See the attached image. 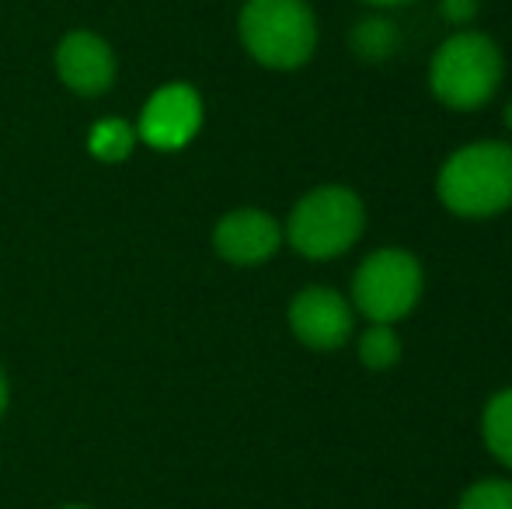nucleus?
<instances>
[{
	"label": "nucleus",
	"mask_w": 512,
	"mask_h": 509,
	"mask_svg": "<svg viewBox=\"0 0 512 509\" xmlns=\"http://www.w3.org/2000/svg\"><path fill=\"white\" fill-rule=\"evenodd\" d=\"M439 203L467 220L495 217L512 206V143L478 140L446 157L436 178Z\"/></svg>",
	"instance_id": "1"
},
{
	"label": "nucleus",
	"mask_w": 512,
	"mask_h": 509,
	"mask_svg": "<svg viewBox=\"0 0 512 509\" xmlns=\"http://www.w3.org/2000/svg\"><path fill=\"white\" fill-rule=\"evenodd\" d=\"M244 49L269 70H297L317 49V18L307 0H248L237 18Z\"/></svg>",
	"instance_id": "2"
},
{
	"label": "nucleus",
	"mask_w": 512,
	"mask_h": 509,
	"mask_svg": "<svg viewBox=\"0 0 512 509\" xmlns=\"http://www.w3.org/2000/svg\"><path fill=\"white\" fill-rule=\"evenodd\" d=\"M502 84V53L481 32H453L432 53L429 88L446 109L471 112L492 102Z\"/></svg>",
	"instance_id": "3"
},
{
	"label": "nucleus",
	"mask_w": 512,
	"mask_h": 509,
	"mask_svg": "<svg viewBox=\"0 0 512 509\" xmlns=\"http://www.w3.org/2000/svg\"><path fill=\"white\" fill-rule=\"evenodd\" d=\"M363 227V199L345 185H321L293 206L286 241L310 262H328L349 252L363 238Z\"/></svg>",
	"instance_id": "4"
},
{
	"label": "nucleus",
	"mask_w": 512,
	"mask_h": 509,
	"mask_svg": "<svg viewBox=\"0 0 512 509\" xmlns=\"http://www.w3.org/2000/svg\"><path fill=\"white\" fill-rule=\"evenodd\" d=\"M422 265L405 248H380L359 262L352 276V307L370 325H394L415 311L422 297Z\"/></svg>",
	"instance_id": "5"
},
{
	"label": "nucleus",
	"mask_w": 512,
	"mask_h": 509,
	"mask_svg": "<svg viewBox=\"0 0 512 509\" xmlns=\"http://www.w3.org/2000/svg\"><path fill=\"white\" fill-rule=\"evenodd\" d=\"M199 126H203V98L192 84L175 81L150 95L136 136L154 150H182L199 133Z\"/></svg>",
	"instance_id": "6"
},
{
	"label": "nucleus",
	"mask_w": 512,
	"mask_h": 509,
	"mask_svg": "<svg viewBox=\"0 0 512 509\" xmlns=\"http://www.w3.org/2000/svg\"><path fill=\"white\" fill-rule=\"evenodd\" d=\"M356 307L331 286H307L290 304V328L310 349H338L352 339Z\"/></svg>",
	"instance_id": "7"
},
{
	"label": "nucleus",
	"mask_w": 512,
	"mask_h": 509,
	"mask_svg": "<svg viewBox=\"0 0 512 509\" xmlns=\"http://www.w3.org/2000/svg\"><path fill=\"white\" fill-rule=\"evenodd\" d=\"M213 245L220 258L234 265H258L269 262L283 245V227L276 217L262 210H234L216 224Z\"/></svg>",
	"instance_id": "8"
},
{
	"label": "nucleus",
	"mask_w": 512,
	"mask_h": 509,
	"mask_svg": "<svg viewBox=\"0 0 512 509\" xmlns=\"http://www.w3.org/2000/svg\"><path fill=\"white\" fill-rule=\"evenodd\" d=\"M56 70L63 84L77 95H105L115 81V56L108 42L95 32H70L56 49Z\"/></svg>",
	"instance_id": "9"
},
{
	"label": "nucleus",
	"mask_w": 512,
	"mask_h": 509,
	"mask_svg": "<svg viewBox=\"0 0 512 509\" xmlns=\"http://www.w3.org/2000/svg\"><path fill=\"white\" fill-rule=\"evenodd\" d=\"M481 440H485L488 454L512 471V387L492 394L481 412Z\"/></svg>",
	"instance_id": "10"
},
{
	"label": "nucleus",
	"mask_w": 512,
	"mask_h": 509,
	"mask_svg": "<svg viewBox=\"0 0 512 509\" xmlns=\"http://www.w3.org/2000/svg\"><path fill=\"white\" fill-rule=\"evenodd\" d=\"M352 49L359 53V60L366 63H380V60H391L394 49H398V25L391 18H363L356 28H352Z\"/></svg>",
	"instance_id": "11"
},
{
	"label": "nucleus",
	"mask_w": 512,
	"mask_h": 509,
	"mask_svg": "<svg viewBox=\"0 0 512 509\" xmlns=\"http://www.w3.org/2000/svg\"><path fill=\"white\" fill-rule=\"evenodd\" d=\"M136 147V129L126 123V119H105V123H98L91 129L88 136V150L98 157V161H126L129 154H133Z\"/></svg>",
	"instance_id": "12"
},
{
	"label": "nucleus",
	"mask_w": 512,
	"mask_h": 509,
	"mask_svg": "<svg viewBox=\"0 0 512 509\" xmlns=\"http://www.w3.org/2000/svg\"><path fill=\"white\" fill-rule=\"evenodd\" d=\"M359 360L366 370H391L401 360V339L394 325H370L359 335Z\"/></svg>",
	"instance_id": "13"
},
{
	"label": "nucleus",
	"mask_w": 512,
	"mask_h": 509,
	"mask_svg": "<svg viewBox=\"0 0 512 509\" xmlns=\"http://www.w3.org/2000/svg\"><path fill=\"white\" fill-rule=\"evenodd\" d=\"M457 509H512V482L509 478H481L460 496Z\"/></svg>",
	"instance_id": "14"
},
{
	"label": "nucleus",
	"mask_w": 512,
	"mask_h": 509,
	"mask_svg": "<svg viewBox=\"0 0 512 509\" xmlns=\"http://www.w3.org/2000/svg\"><path fill=\"white\" fill-rule=\"evenodd\" d=\"M439 11H443V18L450 21V25H467V21L478 14V0H443Z\"/></svg>",
	"instance_id": "15"
},
{
	"label": "nucleus",
	"mask_w": 512,
	"mask_h": 509,
	"mask_svg": "<svg viewBox=\"0 0 512 509\" xmlns=\"http://www.w3.org/2000/svg\"><path fill=\"white\" fill-rule=\"evenodd\" d=\"M7 408V381H4V370H0V415Z\"/></svg>",
	"instance_id": "16"
},
{
	"label": "nucleus",
	"mask_w": 512,
	"mask_h": 509,
	"mask_svg": "<svg viewBox=\"0 0 512 509\" xmlns=\"http://www.w3.org/2000/svg\"><path fill=\"white\" fill-rule=\"evenodd\" d=\"M366 4H377V7H398V4H411V0H366Z\"/></svg>",
	"instance_id": "17"
},
{
	"label": "nucleus",
	"mask_w": 512,
	"mask_h": 509,
	"mask_svg": "<svg viewBox=\"0 0 512 509\" xmlns=\"http://www.w3.org/2000/svg\"><path fill=\"white\" fill-rule=\"evenodd\" d=\"M506 126H509V133H512V102L506 105Z\"/></svg>",
	"instance_id": "18"
},
{
	"label": "nucleus",
	"mask_w": 512,
	"mask_h": 509,
	"mask_svg": "<svg viewBox=\"0 0 512 509\" xmlns=\"http://www.w3.org/2000/svg\"><path fill=\"white\" fill-rule=\"evenodd\" d=\"M67 509H84V506H67Z\"/></svg>",
	"instance_id": "19"
}]
</instances>
